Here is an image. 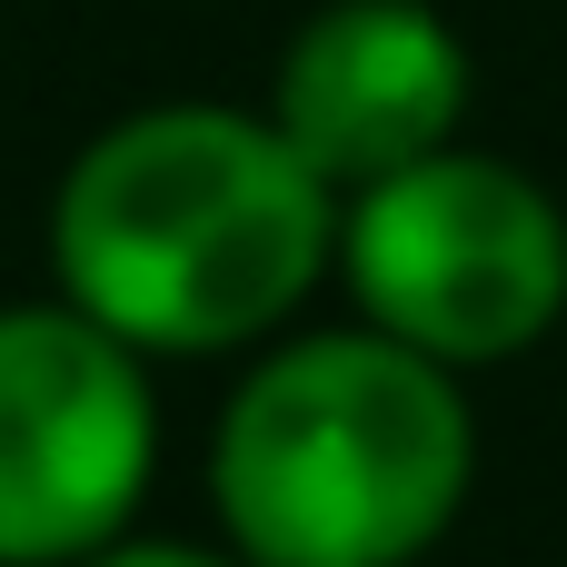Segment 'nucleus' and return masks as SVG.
Wrapping results in <instances>:
<instances>
[{"label": "nucleus", "mask_w": 567, "mask_h": 567, "mask_svg": "<svg viewBox=\"0 0 567 567\" xmlns=\"http://www.w3.org/2000/svg\"><path fill=\"white\" fill-rule=\"evenodd\" d=\"M339 269V189L269 110L159 100L110 120L50 189V289L140 359L279 339Z\"/></svg>", "instance_id": "1"}, {"label": "nucleus", "mask_w": 567, "mask_h": 567, "mask_svg": "<svg viewBox=\"0 0 567 567\" xmlns=\"http://www.w3.org/2000/svg\"><path fill=\"white\" fill-rule=\"evenodd\" d=\"M478 488L458 369L389 329L269 339L209 429V508L249 567H419Z\"/></svg>", "instance_id": "2"}, {"label": "nucleus", "mask_w": 567, "mask_h": 567, "mask_svg": "<svg viewBox=\"0 0 567 567\" xmlns=\"http://www.w3.org/2000/svg\"><path fill=\"white\" fill-rule=\"evenodd\" d=\"M339 289L439 369L528 359L567 319V209L498 150H429L339 199Z\"/></svg>", "instance_id": "3"}, {"label": "nucleus", "mask_w": 567, "mask_h": 567, "mask_svg": "<svg viewBox=\"0 0 567 567\" xmlns=\"http://www.w3.org/2000/svg\"><path fill=\"white\" fill-rule=\"evenodd\" d=\"M159 468L150 359L80 299L0 309V567H70L110 548Z\"/></svg>", "instance_id": "4"}, {"label": "nucleus", "mask_w": 567, "mask_h": 567, "mask_svg": "<svg viewBox=\"0 0 567 567\" xmlns=\"http://www.w3.org/2000/svg\"><path fill=\"white\" fill-rule=\"evenodd\" d=\"M468 40L429 0H329L289 30L269 70V120L279 140L349 199L429 150L458 140L468 120Z\"/></svg>", "instance_id": "5"}, {"label": "nucleus", "mask_w": 567, "mask_h": 567, "mask_svg": "<svg viewBox=\"0 0 567 567\" xmlns=\"http://www.w3.org/2000/svg\"><path fill=\"white\" fill-rule=\"evenodd\" d=\"M70 567H249V558L239 548H199V538H140V528H120L110 548H90Z\"/></svg>", "instance_id": "6"}]
</instances>
